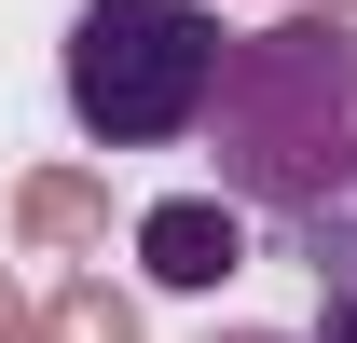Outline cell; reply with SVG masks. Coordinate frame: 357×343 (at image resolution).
<instances>
[{
  "mask_svg": "<svg viewBox=\"0 0 357 343\" xmlns=\"http://www.w3.org/2000/svg\"><path fill=\"white\" fill-rule=\"evenodd\" d=\"M206 151H220V192L248 220H316L357 192V14H275V28H234L220 96H206Z\"/></svg>",
  "mask_w": 357,
  "mask_h": 343,
  "instance_id": "cell-1",
  "label": "cell"
},
{
  "mask_svg": "<svg viewBox=\"0 0 357 343\" xmlns=\"http://www.w3.org/2000/svg\"><path fill=\"white\" fill-rule=\"evenodd\" d=\"M220 55H234V28L206 0H83L55 83H69V124H83L96 151H165V137L206 124Z\"/></svg>",
  "mask_w": 357,
  "mask_h": 343,
  "instance_id": "cell-2",
  "label": "cell"
},
{
  "mask_svg": "<svg viewBox=\"0 0 357 343\" xmlns=\"http://www.w3.org/2000/svg\"><path fill=\"white\" fill-rule=\"evenodd\" d=\"M137 275H151V289H234V275H248V206H234V192L137 206Z\"/></svg>",
  "mask_w": 357,
  "mask_h": 343,
  "instance_id": "cell-3",
  "label": "cell"
},
{
  "mask_svg": "<svg viewBox=\"0 0 357 343\" xmlns=\"http://www.w3.org/2000/svg\"><path fill=\"white\" fill-rule=\"evenodd\" d=\"M14 234H28V247H96V234H110V192L69 178V165H42L28 192H14Z\"/></svg>",
  "mask_w": 357,
  "mask_h": 343,
  "instance_id": "cell-4",
  "label": "cell"
},
{
  "mask_svg": "<svg viewBox=\"0 0 357 343\" xmlns=\"http://www.w3.org/2000/svg\"><path fill=\"white\" fill-rule=\"evenodd\" d=\"M28 343H137V302L110 289V275H69V289L28 316Z\"/></svg>",
  "mask_w": 357,
  "mask_h": 343,
  "instance_id": "cell-5",
  "label": "cell"
},
{
  "mask_svg": "<svg viewBox=\"0 0 357 343\" xmlns=\"http://www.w3.org/2000/svg\"><path fill=\"white\" fill-rule=\"evenodd\" d=\"M303 261H316V289H357V192H344V206L303 234Z\"/></svg>",
  "mask_w": 357,
  "mask_h": 343,
  "instance_id": "cell-6",
  "label": "cell"
},
{
  "mask_svg": "<svg viewBox=\"0 0 357 343\" xmlns=\"http://www.w3.org/2000/svg\"><path fill=\"white\" fill-rule=\"evenodd\" d=\"M316 343H357V289H316Z\"/></svg>",
  "mask_w": 357,
  "mask_h": 343,
  "instance_id": "cell-7",
  "label": "cell"
},
{
  "mask_svg": "<svg viewBox=\"0 0 357 343\" xmlns=\"http://www.w3.org/2000/svg\"><path fill=\"white\" fill-rule=\"evenodd\" d=\"M0 343H28V302H14V275H0Z\"/></svg>",
  "mask_w": 357,
  "mask_h": 343,
  "instance_id": "cell-8",
  "label": "cell"
},
{
  "mask_svg": "<svg viewBox=\"0 0 357 343\" xmlns=\"http://www.w3.org/2000/svg\"><path fill=\"white\" fill-rule=\"evenodd\" d=\"M206 343H289V330H206Z\"/></svg>",
  "mask_w": 357,
  "mask_h": 343,
  "instance_id": "cell-9",
  "label": "cell"
}]
</instances>
